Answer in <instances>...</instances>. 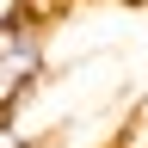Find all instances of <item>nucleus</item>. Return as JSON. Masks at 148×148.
<instances>
[{
	"mask_svg": "<svg viewBox=\"0 0 148 148\" xmlns=\"http://www.w3.org/2000/svg\"><path fill=\"white\" fill-rule=\"evenodd\" d=\"M123 6H148V0H123Z\"/></svg>",
	"mask_w": 148,
	"mask_h": 148,
	"instance_id": "20e7f679",
	"label": "nucleus"
},
{
	"mask_svg": "<svg viewBox=\"0 0 148 148\" xmlns=\"http://www.w3.org/2000/svg\"><path fill=\"white\" fill-rule=\"evenodd\" d=\"M117 148H148V99L136 105V117L123 123V136H117Z\"/></svg>",
	"mask_w": 148,
	"mask_h": 148,
	"instance_id": "7ed1b4c3",
	"label": "nucleus"
},
{
	"mask_svg": "<svg viewBox=\"0 0 148 148\" xmlns=\"http://www.w3.org/2000/svg\"><path fill=\"white\" fill-rule=\"evenodd\" d=\"M49 49H43V18L37 12H6L0 18V105H18L43 86Z\"/></svg>",
	"mask_w": 148,
	"mask_h": 148,
	"instance_id": "f257e3e1",
	"label": "nucleus"
},
{
	"mask_svg": "<svg viewBox=\"0 0 148 148\" xmlns=\"http://www.w3.org/2000/svg\"><path fill=\"white\" fill-rule=\"evenodd\" d=\"M37 148H43V142H37Z\"/></svg>",
	"mask_w": 148,
	"mask_h": 148,
	"instance_id": "39448f33",
	"label": "nucleus"
},
{
	"mask_svg": "<svg viewBox=\"0 0 148 148\" xmlns=\"http://www.w3.org/2000/svg\"><path fill=\"white\" fill-rule=\"evenodd\" d=\"M0 148H37V136L18 117V105H0Z\"/></svg>",
	"mask_w": 148,
	"mask_h": 148,
	"instance_id": "f03ea898",
	"label": "nucleus"
}]
</instances>
